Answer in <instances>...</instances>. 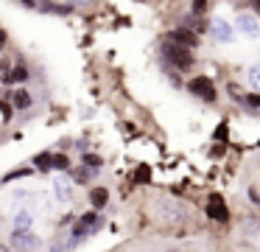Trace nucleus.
<instances>
[{"label": "nucleus", "mask_w": 260, "mask_h": 252, "mask_svg": "<svg viewBox=\"0 0 260 252\" xmlns=\"http://www.w3.org/2000/svg\"><path fill=\"white\" fill-rule=\"evenodd\" d=\"M159 50H162V59L171 62L174 67H179V70H187V67L193 65L190 48H182V45H174V42H168V39H165Z\"/></svg>", "instance_id": "obj_1"}, {"label": "nucleus", "mask_w": 260, "mask_h": 252, "mask_svg": "<svg viewBox=\"0 0 260 252\" xmlns=\"http://www.w3.org/2000/svg\"><path fill=\"white\" fill-rule=\"evenodd\" d=\"M9 244H12V249H17V252H37L42 246V241L28 230V233H12V241H9Z\"/></svg>", "instance_id": "obj_2"}, {"label": "nucleus", "mask_w": 260, "mask_h": 252, "mask_svg": "<svg viewBox=\"0 0 260 252\" xmlns=\"http://www.w3.org/2000/svg\"><path fill=\"white\" fill-rule=\"evenodd\" d=\"M187 87H190V93H193V95H199L202 101H210V104L215 101V87H213V81H210V78L199 76V78H193V81L187 84Z\"/></svg>", "instance_id": "obj_3"}, {"label": "nucleus", "mask_w": 260, "mask_h": 252, "mask_svg": "<svg viewBox=\"0 0 260 252\" xmlns=\"http://www.w3.org/2000/svg\"><path fill=\"white\" fill-rule=\"evenodd\" d=\"M207 216L215 218V221H226V218H230V210H226L224 196L221 193H210L207 196Z\"/></svg>", "instance_id": "obj_4"}, {"label": "nucleus", "mask_w": 260, "mask_h": 252, "mask_svg": "<svg viewBox=\"0 0 260 252\" xmlns=\"http://www.w3.org/2000/svg\"><path fill=\"white\" fill-rule=\"evenodd\" d=\"M165 39H168V42H174V45H182V48H193V45L199 42V37H196V34L185 31V28H176V31H171Z\"/></svg>", "instance_id": "obj_5"}, {"label": "nucleus", "mask_w": 260, "mask_h": 252, "mask_svg": "<svg viewBox=\"0 0 260 252\" xmlns=\"http://www.w3.org/2000/svg\"><path fill=\"white\" fill-rule=\"evenodd\" d=\"M210 28H213V37L218 39V42H232V39H235L232 25H230V22H224V20H213V22H210Z\"/></svg>", "instance_id": "obj_6"}, {"label": "nucleus", "mask_w": 260, "mask_h": 252, "mask_svg": "<svg viewBox=\"0 0 260 252\" xmlns=\"http://www.w3.org/2000/svg\"><path fill=\"white\" fill-rule=\"evenodd\" d=\"M53 193H56L59 202H68L70 196H73V185H70L68 177H56L53 179Z\"/></svg>", "instance_id": "obj_7"}, {"label": "nucleus", "mask_w": 260, "mask_h": 252, "mask_svg": "<svg viewBox=\"0 0 260 252\" xmlns=\"http://www.w3.org/2000/svg\"><path fill=\"white\" fill-rule=\"evenodd\" d=\"M238 28H241L246 37H257V34H260V22L254 20L252 14H241V17H238Z\"/></svg>", "instance_id": "obj_8"}, {"label": "nucleus", "mask_w": 260, "mask_h": 252, "mask_svg": "<svg viewBox=\"0 0 260 252\" xmlns=\"http://www.w3.org/2000/svg\"><path fill=\"white\" fill-rule=\"evenodd\" d=\"M12 104L17 106V109H28V106H31V93H28V90H23V87H17V90H14Z\"/></svg>", "instance_id": "obj_9"}, {"label": "nucleus", "mask_w": 260, "mask_h": 252, "mask_svg": "<svg viewBox=\"0 0 260 252\" xmlns=\"http://www.w3.org/2000/svg\"><path fill=\"white\" fill-rule=\"evenodd\" d=\"M28 227H31V213L20 210L17 216H14V233H28Z\"/></svg>", "instance_id": "obj_10"}, {"label": "nucleus", "mask_w": 260, "mask_h": 252, "mask_svg": "<svg viewBox=\"0 0 260 252\" xmlns=\"http://www.w3.org/2000/svg\"><path fill=\"white\" fill-rule=\"evenodd\" d=\"M37 9L40 11H56V14H70L73 6L70 3H37Z\"/></svg>", "instance_id": "obj_11"}, {"label": "nucleus", "mask_w": 260, "mask_h": 252, "mask_svg": "<svg viewBox=\"0 0 260 252\" xmlns=\"http://www.w3.org/2000/svg\"><path fill=\"white\" fill-rule=\"evenodd\" d=\"M90 177H92V171L87 165H79V168H73V171H70V179H73V182H79V185H87V182H90Z\"/></svg>", "instance_id": "obj_12"}, {"label": "nucleus", "mask_w": 260, "mask_h": 252, "mask_svg": "<svg viewBox=\"0 0 260 252\" xmlns=\"http://www.w3.org/2000/svg\"><path fill=\"white\" fill-rule=\"evenodd\" d=\"M107 199H109V193H107V188H95L90 193V205L95 207V210H101L104 205H107Z\"/></svg>", "instance_id": "obj_13"}, {"label": "nucleus", "mask_w": 260, "mask_h": 252, "mask_svg": "<svg viewBox=\"0 0 260 252\" xmlns=\"http://www.w3.org/2000/svg\"><path fill=\"white\" fill-rule=\"evenodd\" d=\"M185 31H190V34L204 31V20H202L199 14H187V17H185Z\"/></svg>", "instance_id": "obj_14"}, {"label": "nucleus", "mask_w": 260, "mask_h": 252, "mask_svg": "<svg viewBox=\"0 0 260 252\" xmlns=\"http://www.w3.org/2000/svg\"><path fill=\"white\" fill-rule=\"evenodd\" d=\"M25 76H28V73H25V67H14L12 73H6V78H3V81L6 84H17V81H25Z\"/></svg>", "instance_id": "obj_15"}, {"label": "nucleus", "mask_w": 260, "mask_h": 252, "mask_svg": "<svg viewBox=\"0 0 260 252\" xmlns=\"http://www.w3.org/2000/svg\"><path fill=\"white\" fill-rule=\"evenodd\" d=\"M34 165L42 168V171H48V168H53V157L51 154H37L34 157Z\"/></svg>", "instance_id": "obj_16"}, {"label": "nucleus", "mask_w": 260, "mask_h": 252, "mask_svg": "<svg viewBox=\"0 0 260 252\" xmlns=\"http://www.w3.org/2000/svg\"><path fill=\"white\" fill-rule=\"evenodd\" d=\"M101 157H98V154H84V165L87 168H101Z\"/></svg>", "instance_id": "obj_17"}, {"label": "nucleus", "mask_w": 260, "mask_h": 252, "mask_svg": "<svg viewBox=\"0 0 260 252\" xmlns=\"http://www.w3.org/2000/svg\"><path fill=\"white\" fill-rule=\"evenodd\" d=\"M249 81H252V87L260 90V65H254L252 70H249Z\"/></svg>", "instance_id": "obj_18"}, {"label": "nucleus", "mask_w": 260, "mask_h": 252, "mask_svg": "<svg viewBox=\"0 0 260 252\" xmlns=\"http://www.w3.org/2000/svg\"><path fill=\"white\" fill-rule=\"evenodd\" d=\"M148 177H151V174H148V168H146V165H140V168H137V174H135V179H137V182H148Z\"/></svg>", "instance_id": "obj_19"}, {"label": "nucleus", "mask_w": 260, "mask_h": 252, "mask_svg": "<svg viewBox=\"0 0 260 252\" xmlns=\"http://www.w3.org/2000/svg\"><path fill=\"white\" fill-rule=\"evenodd\" d=\"M53 168H70L68 157H64V154H56V157H53Z\"/></svg>", "instance_id": "obj_20"}, {"label": "nucleus", "mask_w": 260, "mask_h": 252, "mask_svg": "<svg viewBox=\"0 0 260 252\" xmlns=\"http://www.w3.org/2000/svg\"><path fill=\"white\" fill-rule=\"evenodd\" d=\"M28 168H17V171H12V174H9V177H6V182H12V179H17V177H28Z\"/></svg>", "instance_id": "obj_21"}, {"label": "nucleus", "mask_w": 260, "mask_h": 252, "mask_svg": "<svg viewBox=\"0 0 260 252\" xmlns=\"http://www.w3.org/2000/svg\"><path fill=\"white\" fill-rule=\"evenodd\" d=\"M0 118H3V121H9V118H12V106H9L6 101H0Z\"/></svg>", "instance_id": "obj_22"}, {"label": "nucleus", "mask_w": 260, "mask_h": 252, "mask_svg": "<svg viewBox=\"0 0 260 252\" xmlns=\"http://www.w3.org/2000/svg\"><path fill=\"white\" fill-rule=\"evenodd\" d=\"M243 104L252 106V109H257V106H260V95H246V98H243Z\"/></svg>", "instance_id": "obj_23"}, {"label": "nucleus", "mask_w": 260, "mask_h": 252, "mask_svg": "<svg viewBox=\"0 0 260 252\" xmlns=\"http://www.w3.org/2000/svg\"><path fill=\"white\" fill-rule=\"evenodd\" d=\"M226 137V123H221L218 129H215V140H224Z\"/></svg>", "instance_id": "obj_24"}, {"label": "nucleus", "mask_w": 260, "mask_h": 252, "mask_svg": "<svg viewBox=\"0 0 260 252\" xmlns=\"http://www.w3.org/2000/svg\"><path fill=\"white\" fill-rule=\"evenodd\" d=\"M3 42H6V34L0 31V48H3Z\"/></svg>", "instance_id": "obj_25"}, {"label": "nucleus", "mask_w": 260, "mask_h": 252, "mask_svg": "<svg viewBox=\"0 0 260 252\" xmlns=\"http://www.w3.org/2000/svg\"><path fill=\"white\" fill-rule=\"evenodd\" d=\"M254 9H260V0H257V3H254Z\"/></svg>", "instance_id": "obj_26"}]
</instances>
